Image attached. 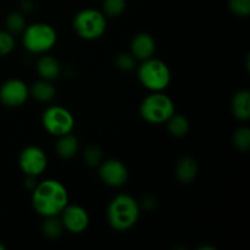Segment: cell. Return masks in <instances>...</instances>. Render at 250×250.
I'll return each mask as SVG.
<instances>
[{
  "instance_id": "obj_1",
  "label": "cell",
  "mask_w": 250,
  "mask_h": 250,
  "mask_svg": "<svg viewBox=\"0 0 250 250\" xmlns=\"http://www.w3.org/2000/svg\"><path fill=\"white\" fill-rule=\"evenodd\" d=\"M68 204V193L65 186L56 180L37 183L32 193V205L43 217L58 216Z\"/></svg>"
},
{
  "instance_id": "obj_2",
  "label": "cell",
  "mask_w": 250,
  "mask_h": 250,
  "mask_svg": "<svg viewBox=\"0 0 250 250\" xmlns=\"http://www.w3.org/2000/svg\"><path fill=\"white\" fill-rule=\"evenodd\" d=\"M141 205L128 194H119L107 207V222L115 231H127L138 221Z\"/></svg>"
},
{
  "instance_id": "obj_3",
  "label": "cell",
  "mask_w": 250,
  "mask_h": 250,
  "mask_svg": "<svg viewBox=\"0 0 250 250\" xmlns=\"http://www.w3.org/2000/svg\"><path fill=\"white\" fill-rule=\"evenodd\" d=\"M58 41L55 28L48 23L38 22L29 24L22 32V44L32 54H44L50 50Z\"/></svg>"
},
{
  "instance_id": "obj_4",
  "label": "cell",
  "mask_w": 250,
  "mask_h": 250,
  "mask_svg": "<svg viewBox=\"0 0 250 250\" xmlns=\"http://www.w3.org/2000/svg\"><path fill=\"white\" fill-rule=\"evenodd\" d=\"M138 80L151 92H163L171 82V71L159 59H146L138 67Z\"/></svg>"
},
{
  "instance_id": "obj_5",
  "label": "cell",
  "mask_w": 250,
  "mask_h": 250,
  "mask_svg": "<svg viewBox=\"0 0 250 250\" xmlns=\"http://www.w3.org/2000/svg\"><path fill=\"white\" fill-rule=\"evenodd\" d=\"M139 114L149 124L160 125L175 114V104L163 92H153L142 102Z\"/></svg>"
},
{
  "instance_id": "obj_6",
  "label": "cell",
  "mask_w": 250,
  "mask_h": 250,
  "mask_svg": "<svg viewBox=\"0 0 250 250\" xmlns=\"http://www.w3.org/2000/svg\"><path fill=\"white\" fill-rule=\"evenodd\" d=\"M73 29L82 39L94 41L104 36L106 16L99 10L83 9L73 19Z\"/></svg>"
},
{
  "instance_id": "obj_7",
  "label": "cell",
  "mask_w": 250,
  "mask_h": 250,
  "mask_svg": "<svg viewBox=\"0 0 250 250\" xmlns=\"http://www.w3.org/2000/svg\"><path fill=\"white\" fill-rule=\"evenodd\" d=\"M42 124L51 136L60 137L71 133L75 127V119L67 109L59 105L49 106L42 116Z\"/></svg>"
},
{
  "instance_id": "obj_8",
  "label": "cell",
  "mask_w": 250,
  "mask_h": 250,
  "mask_svg": "<svg viewBox=\"0 0 250 250\" xmlns=\"http://www.w3.org/2000/svg\"><path fill=\"white\" fill-rule=\"evenodd\" d=\"M19 165L26 176L38 177L45 171L48 166V158L43 149L36 146H29L20 154Z\"/></svg>"
},
{
  "instance_id": "obj_9",
  "label": "cell",
  "mask_w": 250,
  "mask_h": 250,
  "mask_svg": "<svg viewBox=\"0 0 250 250\" xmlns=\"http://www.w3.org/2000/svg\"><path fill=\"white\" fill-rule=\"evenodd\" d=\"M28 97L29 88L19 78L5 81L0 87V102L7 107L21 106L27 102Z\"/></svg>"
},
{
  "instance_id": "obj_10",
  "label": "cell",
  "mask_w": 250,
  "mask_h": 250,
  "mask_svg": "<svg viewBox=\"0 0 250 250\" xmlns=\"http://www.w3.org/2000/svg\"><path fill=\"white\" fill-rule=\"evenodd\" d=\"M99 176L110 187H122L128 178V170L122 161L109 159L99 165Z\"/></svg>"
},
{
  "instance_id": "obj_11",
  "label": "cell",
  "mask_w": 250,
  "mask_h": 250,
  "mask_svg": "<svg viewBox=\"0 0 250 250\" xmlns=\"http://www.w3.org/2000/svg\"><path fill=\"white\" fill-rule=\"evenodd\" d=\"M61 222L63 229L71 233H82L88 229L89 215L84 208L80 205H68L61 211Z\"/></svg>"
},
{
  "instance_id": "obj_12",
  "label": "cell",
  "mask_w": 250,
  "mask_h": 250,
  "mask_svg": "<svg viewBox=\"0 0 250 250\" xmlns=\"http://www.w3.org/2000/svg\"><path fill=\"white\" fill-rule=\"evenodd\" d=\"M156 43L153 36L146 32H142L134 36L131 43V54L136 58V60H146L153 58L155 53Z\"/></svg>"
},
{
  "instance_id": "obj_13",
  "label": "cell",
  "mask_w": 250,
  "mask_h": 250,
  "mask_svg": "<svg viewBox=\"0 0 250 250\" xmlns=\"http://www.w3.org/2000/svg\"><path fill=\"white\" fill-rule=\"evenodd\" d=\"M233 116L239 121H247L250 117V93L249 90H239L231 102Z\"/></svg>"
},
{
  "instance_id": "obj_14",
  "label": "cell",
  "mask_w": 250,
  "mask_h": 250,
  "mask_svg": "<svg viewBox=\"0 0 250 250\" xmlns=\"http://www.w3.org/2000/svg\"><path fill=\"white\" fill-rule=\"evenodd\" d=\"M198 163L195 159L190 158V156H185V158L180 159L176 166V176H177L178 181L182 183H190L195 180L198 175Z\"/></svg>"
},
{
  "instance_id": "obj_15",
  "label": "cell",
  "mask_w": 250,
  "mask_h": 250,
  "mask_svg": "<svg viewBox=\"0 0 250 250\" xmlns=\"http://www.w3.org/2000/svg\"><path fill=\"white\" fill-rule=\"evenodd\" d=\"M37 71L43 80L53 81L60 76L61 66L51 55H43L37 62Z\"/></svg>"
},
{
  "instance_id": "obj_16",
  "label": "cell",
  "mask_w": 250,
  "mask_h": 250,
  "mask_svg": "<svg viewBox=\"0 0 250 250\" xmlns=\"http://www.w3.org/2000/svg\"><path fill=\"white\" fill-rule=\"evenodd\" d=\"M56 89L51 81L42 78L38 82H34L29 88V95L41 103H49L55 98Z\"/></svg>"
},
{
  "instance_id": "obj_17",
  "label": "cell",
  "mask_w": 250,
  "mask_h": 250,
  "mask_svg": "<svg viewBox=\"0 0 250 250\" xmlns=\"http://www.w3.org/2000/svg\"><path fill=\"white\" fill-rule=\"evenodd\" d=\"M55 150L61 159H71L78 151V139L73 134L67 133L58 137Z\"/></svg>"
},
{
  "instance_id": "obj_18",
  "label": "cell",
  "mask_w": 250,
  "mask_h": 250,
  "mask_svg": "<svg viewBox=\"0 0 250 250\" xmlns=\"http://www.w3.org/2000/svg\"><path fill=\"white\" fill-rule=\"evenodd\" d=\"M167 124V129L173 137H185L189 132V121L183 115L173 114L170 119L166 121Z\"/></svg>"
},
{
  "instance_id": "obj_19",
  "label": "cell",
  "mask_w": 250,
  "mask_h": 250,
  "mask_svg": "<svg viewBox=\"0 0 250 250\" xmlns=\"http://www.w3.org/2000/svg\"><path fill=\"white\" fill-rule=\"evenodd\" d=\"M5 26H6V31L14 36L22 33L27 27L26 17L20 11L10 12L5 19Z\"/></svg>"
},
{
  "instance_id": "obj_20",
  "label": "cell",
  "mask_w": 250,
  "mask_h": 250,
  "mask_svg": "<svg viewBox=\"0 0 250 250\" xmlns=\"http://www.w3.org/2000/svg\"><path fill=\"white\" fill-rule=\"evenodd\" d=\"M42 231L49 239H56L62 234L63 225L61 220L56 219V216L45 217V221L42 225Z\"/></svg>"
},
{
  "instance_id": "obj_21",
  "label": "cell",
  "mask_w": 250,
  "mask_h": 250,
  "mask_svg": "<svg viewBox=\"0 0 250 250\" xmlns=\"http://www.w3.org/2000/svg\"><path fill=\"white\" fill-rule=\"evenodd\" d=\"M126 5V0H104L102 12L107 17H117L124 14Z\"/></svg>"
},
{
  "instance_id": "obj_22",
  "label": "cell",
  "mask_w": 250,
  "mask_h": 250,
  "mask_svg": "<svg viewBox=\"0 0 250 250\" xmlns=\"http://www.w3.org/2000/svg\"><path fill=\"white\" fill-rule=\"evenodd\" d=\"M233 144L238 150L248 151L250 149V129L248 127H239L233 134Z\"/></svg>"
},
{
  "instance_id": "obj_23",
  "label": "cell",
  "mask_w": 250,
  "mask_h": 250,
  "mask_svg": "<svg viewBox=\"0 0 250 250\" xmlns=\"http://www.w3.org/2000/svg\"><path fill=\"white\" fill-rule=\"evenodd\" d=\"M85 164L90 167H97L103 163V153L97 146H88L83 153Z\"/></svg>"
},
{
  "instance_id": "obj_24",
  "label": "cell",
  "mask_w": 250,
  "mask_h": 250,
  "mask_svg": "<svg viewBox=\"0 0 250 250\" xmlns=\"http://www.w3.org/2000/svg\"><path fill=\"white\" fill-rule=\"evenodd\" d=\"M227 6L238 17H248L250 15V0H227Z\"/></svg>"
},
{
  "instance_id": "obj_25",
  "label": "cell",
  "mask_w": 250,
  "mask_h": 250,
  "mask_svg": "<svg viewBox=\"0 0 250 250\" xmlns=\"http://www.w3.org/2000/svg\"><path fill=\"white\" fill-rule=\"evenodd\" d=\"M15 49V37L7 31H0V56L9 55Z\"/></svg>"
},
{
  "instance_id": "obj_26",
  "label": "cell",
  "mask_w": 250,
  "mask_h": 250,
  "mask_svg": "<svg viewBox=\"0 0 250 250\" xmlns=\"http://www.w3.org/2000/svg\"><path fill=\"white\" fill-rule=\"evenodd\" d=\"M116 66L124 72H129L136 67V58L131 53H121L116 58Z\"/></svg>"
},
{
  "instance_id": "obj_27",
  "label": "cell",
  "mask_w": 250,
  "mask_h": 250,
  "mask_svg": "<svg viewBox=\"0 0 250 250\" xmlns=\"http://www.w3.org/2000/svg\"><path fill=\"white\" fill-rule=\"evenodd\" d=\"M155 198L153 197V195H146V197L142 199V207H143V209L146 210H151L155 208Z\"/></svg>"
},
{
  "instance_id": "obj_28",
  "label": "cell",
  "mask_w": 250,
  "mask_h": 250,
  "mask_svg": "<svg viewBox=\"0 0 250 250\" xmlns=\"http://www.w3.org/2000/svg\"><path fill=\"white\" fill-rule=\"evenodd\" d=\"M21 5L22 10H23L24 12H31L32 10H33V2H32L31 0H22Z\"/></svg>"
},
{
  "instance_id": "obj_29",
  "label": "cell",
  "mask_w": 250,
  "mask_h": 250,
  "mask_svg": "<svg viewBox=\"0 0 250 250\" xmlns=\"http://www.w3.org/2000/svg\"><path fill=\"white\" fill-rule=\"evenodd\" d=\"M5 249H6V247H5L2 243H0V250H5Z\"/></svg>"
}]
</instances>
